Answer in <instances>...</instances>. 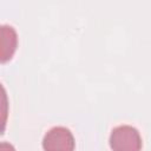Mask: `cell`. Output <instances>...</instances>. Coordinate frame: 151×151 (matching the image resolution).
Returning <instances> with one entry per match:
<instances>
[{
  "mask_svg": "<svg viewBox=\"0 0 151 151\" xmlns=\"http://www.w3.org/2000/svg\"><path fill=\"white\" fill-rule=\"evenodd\" d=\"M18 47L17 31L9 25H0V64L9 61Z\"/></svg>",
  "mask_w": 151,
  "mask_h": 151,
  "instance_id": "obj_3",
  "label": "cell"
},
{
  "mask_svg": "<svg viewBox=\"0 0 151 151\" xmlns=\"http://www.w3.org/2000/svg\"><path fill=\"white\" fill-rule=\"evenodd\" d=\"M110 146L112 151H140L142 137L136 127L120 125L111 131Z\"/></svg>",
  "mask_w": 151,
  "mask_h": 151,
  "instance_id": "obj_1",
  "label": "cell"
},
{
  "mask_svg": "<svg viewBox=\"0 0 151 151\" xmlns=\"http://www.w3.org/2000/svg\"><path fill=\"white\" fill-rule=\"evenodd\" d=\"M0 151H15L14 146L6 142H0Z\"/></svg>",
  "mask_w": 151,
  "mask_h": 151,
  "instance_id": "obj_5",
  "label": "cell"
},
{
  "mask_svg": "<svg viewBox=\"0 0 151 151\" xmlns=\"http://www.w3.org/2000/svg\"><path fill=\"white\" fill-rule=\"evenodd\" d=\"M76 142L72 132L64 126H54L48 130L42 139L45 151H74Z\"/></svg>",
  "mask_w": 151,
  "mask_h": 151,
  "instance_id": "obj_2",
  "label": "cell"
},
{
  "mask_svg": "<svg viewBox=\"0 0 151 151\" xmlns=\"http://www.w3.org/2000/svg\"><path fill=\"white\" fill-rule=\"evenodd\" d=\"M8 97L5 87L0 83V133L4 134L8 119Z\"/></svg>",
  "mask_w": 151,
  "mask_h": 151,
  "instance_id": "obj_4",
  "label": "cell"
}]
</instances>
